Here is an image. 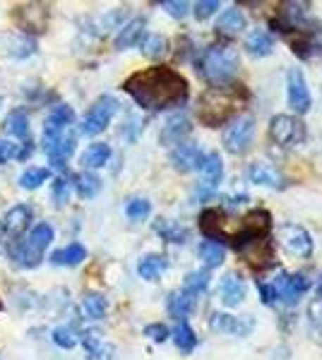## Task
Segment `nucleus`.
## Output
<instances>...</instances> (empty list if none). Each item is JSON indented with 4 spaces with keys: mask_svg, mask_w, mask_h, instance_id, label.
<instances>
[{
    "mask_svg": "<svg viewBox=\"0 0 322 360\" xmlns=\"http://www.w3.org/2000/svg\"><path fill=\"white\" fill-rule=\"evenodd\" d=\"M123 89L128 91L137 106L147 111H166L185 103L188 98V82L180 72L166 65H154L142 72H135L125 79Z\"/></svg>",
    "mask_w": 322,
    "mask_h": 360,
    "instance_id": "nucleus-1",
    "label": "nucleus"
},
{
    "mask_svg": "<svg viewBox=\"0 0 322 360\" xmlns=\"http://www.w3.org/2000/svg\"><path fill=\"white\" fill-rule=\"evenodd\" d=\"M241 94L245 96V91L241 89V84H224V86H212L207 89L200 98V108L197 115L207 127H219L221 123H226L228 118H233L238 111V103H241Z\"/></svg>",
    "mask_w": 322,
    "mask_h": 360,
    "instance_id": "nucleus-2",
    "label": "nucleus"
},
{
    "mask_svg": "<svg viewBox=\"0 0 322 360\" xmlns=\"http://www.w3.org/2000/svg\"><path fill=\"white\" fill-rule=\"evenodd\" d=\"M238 53L236 49L226 44H214L207 46L202 51V56L197 58V72L214 86H224L236 77L238 72Z\"/></svg>",
    "mask_w": 322,
    "mask_h": 360,
    "instance_id": "nucleus-3",
    "label": "nucleus"
},
{
    "mask_svg": "<svg viewBox=\"0 0 322 360\" xmlns=\"http://www.w3.org/2000/svg\"><path fill=\"white\" fill-rule=\"evenodd\" d=\"M286 39H289V44H291V51H294L298 58H303V60H313V58H318L322 53V29L318 22H313V20H306Z\"/></svg>",
    "mask_w": 322,
    "mask_h": 360,
    "instance_id": "nucleus-4",
    "label": "nucleus"
},
{
    "mask_svg": "<svg viewBox=\"0 0 322 360\" xmlns=\"http://www.w3.org/2000/svg\"><path fill=\"white\" fill-rule=\"evenodd\" d=\"M118 108H120V103L116 96H109V94L99 96L94 101V106L89 108V113L85 115V120H82L80 132L87 137H94L99 132H104L111 125L113 115L118 113Z\"/></svg>",
    "mask_w": 322,
    "mask_h": 360,
    "instance_id": "nucleus-5",
    "label": "nucleus"
},
{
    "mask_svg": "<svg viewBox=\"0 0 322 360\" xmlns=\"http://www.w3.org/2000/svg\"><path fill=\"white\" fill-rule=\"evenodd\" d=\"M269 137H272V142L277 144V147L291 149L306 139V125L298 118H294V115L279 113L269 120Z\"/></svg>",
    "mask_w": 322,
    "mask_h": 360,
    "instance_id": "nucleus-6",
    "label": "nucleus"
},
{
    "mask_svg": "<svg viewBox=\"0 0 322 360\" xmlns=\"http://www.w3.org/2000/svg\"><path fill=\"white\" fill-rule=\"evenodd\" d=\"M202 180L195 185V193L192 197H200V200H207V197H212L216 193V188H219L221 178H224V161H221V156L212 152V154H204L202 159Z\"/></svg>",
    "mask_w": 322,
    "mask_h": 360,
    "instance_id": "nucleus-7",
    "label": "nucleus"
},
{
    "mask_svg": "<svg viewBox=\"0 0 322 360\" xmlns=\"http://www.w3.org/2000/svg\"><path fill=\"white\" fill-rule=\"evenodd\" d=\"M253 135H255V120L248 118V115L236 118L224 132V147L231 154H245L250 149V144H253Z\"/></svg>",
    "mask_w": 322,
    "mask_h": 360,
    "instance_id": "nucleus-8",
    "label": "nucleus"
},
{
    "mask_svg": "<svg viewBox=\"0 0 322 360\" xmlns=\"http://www.w3.org/2000/svg\"><path fill=\"white\" fill-rule=\"evenodd\" d=\"M73 123H75V111H73V108H70L68 103L56 106L54 111L49 113V118L44 120V135H41V144H44V149L51 147L56 139H61L63 135H66V130Z\"/></svg>",
    "mask_w": 322,
    "mask_h": 360,
    "instance_id": "nucleus-9",
    "label": "nucleus"
},
{
    "mask_svg": "<svg viewBox=\"0 0 322 360\" xmlns=\"http://www.w3.org/2000/svg\"><path fill=\"white\" fill-rule=\"evenodd\" d=\"M279 240H282V245L289 255H296V257H310L313 255V238L303 226L284 224L279 229Z\"/></svg>",
    "mask_w": 322,
    "mask_h": 360,
    "instance_id": "nucleus-10",
    "label": "nucleus"
},
{
    "mask_svg": "<svg viewBox=\"0 0 322 360\" xmlns=\"http://www.w3.org/2000/svg\"><path fill=\"white\" fill-rule=\"evenodd\" d=\"M286 96H289V106L294 108L296 113H308L310 106H313L308 82L298 68H291L289 75H286Z\"/></svg>",
    "mask_w": 322,
    "mask_h": 360,
    "instance_id": "nucleus-11",
    "label": "nucleus"
},
{
    "mask_svg": "<svg viewBox=\"0 0 322 360\" xmlns=\"http://www.w3.org/2000/svg\"><path fill=\"white\" fill-rule=\"evenodd\" d=\"M272 286H274V291H277V298L279 300H284V303H289V305H294L298 303V300L306 295V291L310 288V281H308V276L306 274H279L277 278L272 281Z\"/></svg>",
    "mask_w": 322,
    "mask_h": 360,
    "instance_id": "nucleus-12",
    "label": "nucleus"
},
{
    "mask_svg": "<svg viewBox=\"0 0 322 360\" xmlns=\"http://www.w3.org/2000/svg\"><path fill=\"white\" fill-rule=\"evenodd\" d=\"M209 329L219 334H231V336H248L255 329V319L250 315L236 317V315H226V312H214L209 319Z\"/></svg>",
    "mask_w": 322,
    "mask_h": 360,
    "instance_id": "nucleus-13",
    "label": "nucleus"
},
{
    "mask_svg": "<svg viewBox=\"0 0 322 360\" xmlns=\"http://www.w3.org/2000/svg\"><path fill=\"white\" fill-rule=\"evenodd\" d=\"M202 159H204V154L195 142H183V144H178V147H173V152H171V164L175 171H180V173L197 171V168L202 166Z\"/></svg>",
    "mask_w": 322,
    "mask_h": 360,
    "instance_id": "nucleus-14",
    "label": "nucleus"
},
{
    "mask_svg": "<svg viewBox=\"0 0 322 360\" xmlns=\"http://www.w3.org/2000/svg\"><path fill=\"white\" fill-rule=\"evenodd\" d=\"M248 180L255 185H262V188H272V190H282L286 185L282 171H279L277 166L267 164V161H255V164H250Z\"/></svg>",
    "mask_w": 322,
    "mask_h": 360,
    "instance_id": "nucleus-15",
    "label": "nucleus"
},
{
    "mask_svg": "<svg viewBox=\"0 0 322 360\" xmlns=\"http://www.w3.org/2000/svg\"><path fill=\"white\" fill-rule=\"evenodd\" d=\"M192 125H190V118L185 113H173L171 118L166 120V125H163L161 130V144H166V147H178V144H183V139L190 135Z\"/></svg>",
    "mask_w": 322,
    "mask_h": 360,
    "instance_id": "nucleus-16",
    "label": "nucleus"
},
{
    "mask_svg": "<svg viewBox=\"0 0 322 360\" xmlns=\"http://www.w3.org/2000/svg\"><path fill=\"white\" fill-rule=\"evenodd\" d=\"M80 341H82V346H85L89 360H113V356H116V348L106 344V341H104V334L97 332V329H87Z\"/></svg>",
    "mask_w": 322,
    "mask_h": 360,
    "instance_id": "nucleus-17",
    "label": "nucleus"
},
{
    "mask_svg": "<svg viewBox=\"0 0 322 360\" xmlns=\"http://www.w3.org/2000/svg\"><path fill=\"white\" fill-rule=\"evenodd\" d=\"M29 224H32V209L27 205L8 209V214L3 217V229L8 231L10 238H22V233L29 229Z\"/></svg>",
    "mask_w": 322,
    "mask_h": 360,
    "instance_id": "nucleus-18",
    "label": "nucleus"
},
{
    "mask_svg": "<svg viewBox=\"0 0 322 360\" xmlns=\"http://www.w3.org/2000/svg\"><path fill=\"white\" fill-rule=\"evenodd\" d=\"M75 147H78V135H75V132H66V135L61 139H56L51 147H46L44 152L49 154V161L56 168H66V161L73 156Z\"/></svg>",
    "mask_w": 322,
    "mask_h": 360,
    "instance_id": "nucleus-19",
    "label": "nucleus"
},
{
    "mask_svg": "<svg viewBox=\"0 0 322 360\" xmlns=\"http://www.w3.org/2000/svg\"><path fill=\"white\" fill-rule=\"evenodd\" d=\"M144 27H147V22H144L142 17H135V20H130L128 25H123L120 32H118V37H116V49L125 51V49H132L135 44L142 41Z\"/></svg>",
    "mask_w": 322,
    "mask_h": 360,
    "instance_id": "nucleus-20",
    "label": "nucleus"
},
{
    "mask_svg": "<svg viewBox=\"0 0 322 360\" xmlns=\"http://www.w3.org/2000/svg\"><path fill=\"white\" fill-rule=\"evenodd\" d=\"M219 293H221V300H224L226 307H238L245 298L243 278L238 274H226L224 281H221V286H219Z\"/></svg>",
    "mask_w": 322,
    "mask_h": 360,
    "instance_id": "nucleus-21",
    "label": "nucleus"
},
{
    "mask_svg": "<svg viewBox=\"0 0 322 360\" xmlns=\"http://www.w3.org/2000/svg\"><path fill=\"white\" fill-rule=\"evenodd\" d=\"M195 305H197V298H195V295H190V293H185L183 288H180V291H173L171 295H168V303H166L171 317H175L178 322H185V317L195 310Z\"/></svg>",
    "mask_w": 322,
    "mask_h": 360,
    "instance_id": "nucleus-22",
    "label": "nucleus"
},
{
    "mask_svg": "<svg viewBox=\"0 0 322 360\" xmlns=\"http://www.w3.org/2000/svg\"><path fill=\"white\" fill-rule=\"evenodd\" d=\"M245 49L253 58H267L274 49V39L267 29H253L245 39Z\"/></svg>",
    "mask_w": 322,
    "mask_h": 360,
    "instance_id": "nucleus-23",
    "label": "nucleus"
},
{
    "mask_svg": "<svg viewBox=\"0 0 322 360\" xmlns=\"http://www.w3.org/2000/svg\"><path fill=\"white\" fill-rule=\"evenodd\" d=\"M245 29V15L241 8H228L224 13L219 15V22H216V32L219 34H226V37H233V34L243 32Z\"/></svg>",
    "mask_w": 322,
    "mask_h": 360,
    "instance_id": "nucleus-24",
    "label": "nucleus"
},
{
    "mask_svg": "<svg viewBox=\"0 0 322 360\" xmlns=\"http://www.w3.org/2000/svg\"><path fill=\"white\" fill-rule=\"evenodd\" d=\"M197 255H200V259L204 262V266L207 269H216V266H221L224 264V259H226V248L221 245V243H216V240H204L197 245Z\"/></svg>",
    "mask_w": 322,
    "mask_h": 360,
    "instance_id": "nucleus-25",
    "label": "nucleus"
},
{
    "mask_svg": "<svg viewBox=\"0 0 322 360\" xmlns=\"http://www.w3.org/2000/svg\"><path fill=\"white\" fill-rule=\"evenodd\" d=\"M87 259V248L80 245V243H70L68 248L63 250H56L54 255H51V262L56 266H78Z\"/></svg>",
    "mask_w": 322,
    "mask_h": 360,
    "instance_id": "nucleus-26",
    "label": "nucleus"
},
{
    "mask_svg": "<svg viewBox=\"0 0 322 360\" xmlns=\"http://www.w3.org/2000/svg\"><path fill=\"white\" fill-rule=\"evenodd\" d=\"M166 269H168V259L163 255H144L137 264V274L147 278V281H156Z\"/></svg>",
    "mask_w": 322,
    "mask_h": 360,
    "instance_id": "nucleus-27",
    "label": "nucleus"
},
{
    "mask_svg": "<svg viewBox=\"0 0 322 360\" xmlns=\"http://www.w3.org/2000/svg\"><path fill=\"white\" fill-rule=\"evenodd\" d=\"M154 231L163 238V240L175 243V245H183V243L188 240V236H190L185 226L175 224V221H171V219H156Z\"/></svg>",
    "mask_w": 322,
    "mask_h": 360,
    "instance_id": "nucleus-28",
    "label": "nucleus"
},
{
    "mask_svg": "<svg viewBox=\"0 0 322 360\" xmlns=\"http://www.w3.org/2000/svg\"><path fill=\"white\" fill-rule=\"evenodd\" d=\"M73 185H75V190H78V195L85 197V200H92V197H97L101 193V178L89 171L78 173V176L73 178Z\"/></svg>",
    "mask_w": 322,
    "mask_h": 360,
    "instance_id": "nucleus-29",
    "label": "nucleus"
},
{
    "mask_svg": "<svg viewBox=\"0 0 322 360\" xmlns=\"http://www.w3.org/2000/svg\"><path fill=\"white\" fill-rule=\"evenodd\" d=\"M111 159V147L106 142H94L85 154H82V166L85 168H101Z\"/></svg>",
    "mask_w": 322,
    "mask_h": 360,
    "instance_id": "nucleus-30",
    "label": "nucleus"
},
{
    "mask_svg": "<svg viewBox=\"0 0 322 360\" xmlns=\"http://www.w3.org/2000/svg\"><path fill=\"white\" fill-rule=\"evenodd\" d=\"M5 132L8 135H13L15 139H27L29 137V115L27 111H22V108H17L5 118Z\"/></svg>",
    "mask_w": 322,
    "mask_h": 360,
    "instance_id": "nucleus-31",
    "label": "nucleus"
},
{
    "mask_svg": "<svg viewBox=\"0 0 322 360\" xmlns=\"http://www.w3.org/2000/svg\"><path fill=\"white\" fill-rule=\"evenodd\" d=\"M173 344L178 346L180 353H192L197 346V334L192 332V327L188 322H178L173 329Z\"/></svg>",
    "mask_w": 322,
    "mask_h": 360,
    "instance_id": "nucleus-32",
    "label": "nucleus"
},
{
    "mask_svg": "<svg viewBox=\"0 0 322 360\" xmlns=\"http://www.w3.org/2000/svg\"><path fill=\"white\" fill-rule=\"evenodd\" d=\"M51 178V171L49 168H44V166H32V168H27L25 173L20 176V188L22 190H37V188H41V185L46 183V180Z\"/></svg>",
    "mask_w": 322,
    "mask_h": 360,
    "instance_id": "nucleus-33",
    "label": "nucleus"
},
{
    "mask_svg": "<svg viewBox=\"0 0 322 360\" xmlns=\"http://www.w3.org/2000/svg\"><path fill=\"white\" fill-rule=\"evenodd\" d=\"M82 307H85L89 319H104L109 312V300L101 293H87L85 300H82Z\"/></svg>",
    "mask_w": 322,
    "mask_h": 360,
    "instance_id": "nucleus-34",
    "label": "nucleus"
},
{
    "mask_svg": "<svg viewBox=\"0 0 322 360\" xmlns=\"http://www.w3.org/2000/svg\"><path fill=\"white\" fill-rule=\"evenodd\" d=\"M209 271L207 269H202V271H190L188 276H185V283H183V291L185 293H190V295H195V298H200V295L207 291V286H209Z\"/></svg>",
    "mask_w": 322,
    "mask_h": 360,
    "instance_id": "nucleus-35",
    "label": "nucleus"
},
{
    "mask_svg": "<svg viewBox=\"0 0 322 360\" xmlns=\"http://www.w3.org/2000/svg\"><path fill=\"white\" fill-rule=\"evenodd\" d=\"M142 53L151 58V60H156V58H163L168 51V41L161 37V34H147V37L142 39Z\"/></svg>",
    "mask_w": 322,
    "mask_h": 360,
    "instance_id": "nucleus-36",
    "label": "nucleus"
},
{
    "mask_svg": "<svg viewBox=\"0 0 322 360\" xmlns=\"http://www.w3.org/2000/svg\"><path fill=\"white\" fill-rule=\"evenodd\" d=\"M149 214H151V202L144 200V197H132V200L125 205V217L135 224L144 221Z\"/></svg>",
    "mask_w": 322,
    "mask_h": 360,
    "instance_id": "nucleus-37",
    "label": "nucleus"
},
{
    "mask_svg": "<svg viewBox=\"0 0 322 360\" xmlns=\"http://www.w3.org/2000/svg\"><path fill=\"white\" fill-rule=\"evenodd\" d=\"M51 339H54V344L58 348H68V351H70V348L78 346V334H75L70 327H58V329H54V336H51Z\"/></svg>",
    "mask_w": 322,
    "mask_h": 360,
    "instance_id": "nucleus-38",
    "label": "nucleus"
},
{
    "mask_svg": "<svg viewBox=\"0 0 322 360\" xmlns=\"http://www.w3.org/2000/svg\"><path fill=\"white\" fill-rule=\"evenodd\" d=\"M161 8L171 17H175V20H183L190 13V3H185V0H163Z\"/></svg>",
    "mask_w": 322,
    "mask_h": 360,
    "instance_id": "nucleus-39",
    "label": "nucleus"
},
{
    "mask_svg": "<svg viewBox=\"0 0 322 360\" xmlns=\"http://www.w3.org/2000/svg\"><path fill=\"white\" fill-rule=\"evenodd\" d=\"M144 336L154 341V344H163V341H166L168 336H171V332H168L166 324L154 322V324H147V327H144Z\"/></svg>",
    "mask_w": 322,
    "mask_h": 360,
    "instance_id": "nucleus-40",
    "label": "nucleus"
},
{
    "mask_svg": "<svg viewBox=\"0 0 322 360\" xmlns=\"http://www.w3.org/2000/svg\"><path fill=\"white\" fill-rule=\"evenodd\" d=\"M216 10H219V0H200V3H195V10H192V15L197 17L200 22L209 20Z\"/></svg>",
    "mask_w": 322,
    "mask_h": 360,
    "instance_id": "nucleus-41",
    "label": "nucleus"
},
{
    "mask_svg": "<svg viewBox=\"0 0 322 360\" xmlns=\"http://www.w3.org/2000/svg\"><path fill=\"white\" fill-rule=\"evenodd\" d=\"M37 53V41L34 39H20V41H15V49H13V56L15 58H29Z\"/></svg>",
    "mask_w": 322,
    "mask_h": 360,
    "instance_id": "nucleus-42",
    "label": "nucleus"
},
{
    "mask_svg": "<svg viewBox=\"0 0 322 360\" xmlns=\"http://www.w3.org/2000/svg\"><path fill=\"white\" fill-rule=\"evenodd\" d=\"M68 193H70V185H68V180H63V178H58L56 183H54V205L56 207H63L68 202Z\"/></svg>",
    "mask_w": 322,
    "mask_h": 360,
    "instance_id": "nucleus-43",
    "label": "nucleus"
},
{
    "mask_svg": "<svg viewBox=\"0 0 322 360\" xmlns=\"http://www.w3.org/2000/svg\"><path fill=\"white\" fill-rule=\"evenodd\" d=\"M257 291H260V298H262V303H265V305H274V303H279L277 291H274L272 283L260 281V283H257Z\"/></svg>",
    "mask_w": 322,
    "mask_h": 360,
    "instance_id": "nucleus-44",
    "label": "nucleus"
},
{
    "mask_svg": "<svg viewBox=\"0 0 322 360\" xmlns=\"http://www.w3.org/2000/svg\"><path fill=\"white\" fill-rule=\"evenodd\" d=\"M17 144H13L10 139H0V164H8L10 159H15Z\"/></svg>",
    "mask_w": 322,
    "mask_h": 360,
    "instance_id": "nucleus-45",
    "label": "nucleus"
},
{
    "mask_svg": "<svg viewBox=\"0 0 322 360\" xmlns=\"http://www.w3.org/2000/svg\"><path fill=\"white\" fill-rule=\"evenodd\" d=\"M310 315H313L315 332H322V307L320 305H313V307H310Z\"/></svg>",
    "mask_w": 322,
    "mask_h": 360,
    "instance_id": "nucleus-46",
    "label": "nucleus"
},
{
    "mask_svg": "<svg viewBox=\"0 0 322 360\" xmlns=\"http://www.w3.org/2000/svg\"><path fill=\"white\" fill-rule=\"evenodd\" d=\"M3 240H5V229H3V221H0V250H3Z\"/></svg>",
    "mask_w": 322,
    "mask_h": 360,
    "instance_id": "nucleus-47",
    "label": "nucleus"
},
{
    "mask_svg": "<svg viewBox=\"0 0 322 360\" xmlns=\"http://www.w3.org/2000/svg\"><path fill=\"white\" fill-rule=\"evenodd\" d=\"M318 295H320V300H322V281L318 283Z\"/></svg>",
    "mask_w": 322,
    "mask_h": 360,
    "instance_id": "nucleus-48",
    "label": "nucleus"
},
{
    "mask_svg": "<svg viewBox=\"0 0 322 360\" xmlns=\"http://www.w3.org/2000/svg\"><path fill=\"white\" fill-rule=\"evenodd\" d=\"M0 310H3V300H0Z\"/></svg>",
    "mask_w": 322,
    "mask_h": 360,
    "instance_id": "nucleus-49",
    "label": "nucleus"
},
{
    "mask_svg": "<svg viewBox=\"0 0 322 360\" xmlns=\"http://www.w3.org/2000/svg\"><path fill=\"white\" fill-rule=\"evenodd\" d=\"M0 103H3V98H0Z\"/></svg>",
    "mask_w": 322,
    "mask_h": 360,
    "instance_id": "nucleus-50",
    "label": "nucleus"
}]
</instances>
